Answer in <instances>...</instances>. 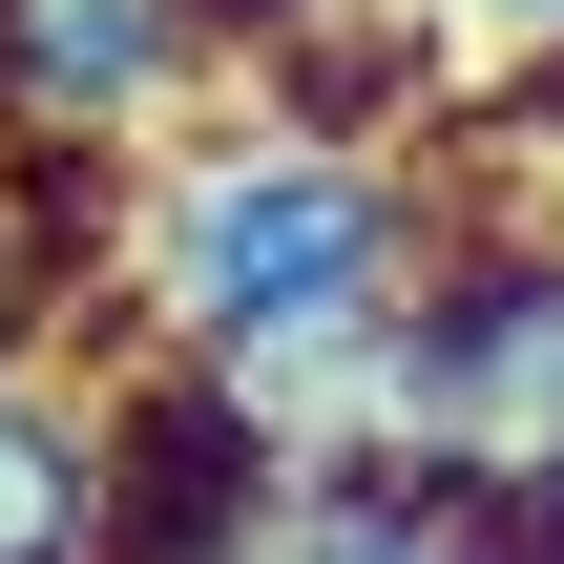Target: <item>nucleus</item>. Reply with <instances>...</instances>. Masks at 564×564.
<instances>
[{
  "instance_id": "nucleus-1",
  "label": "nucleus",
  "mask_w": 564,
  "mask_h": 564,
  "mask_svg": "<svg viewBox=\"0 0 564 564\" xmlns=\"http://www.w3.org/2000/svg\"><path fill=\"white\" fill-rule=\"evenodd\" d=\"M460 251V188L419 147H356V126H230V147H167L147 209H126V335L147 377H335L356 335H398V293Z\"/></svg>"
},
{
  "instance_id": "nucleus-2",
  "label": "nucleus",
  "mask_w": 564,
  "mask_h": 564,
  "mask_svg": "<svg viewBox=\"0 0 564 564\" xmlns=\"http://www.w3.org/2000/svg\"><path fill=\"white\" fill-rule=\"evenodd\" d=\"M377 460H440L460 502H564V230H460L377 335Z\"/></svg>"
},
{
  "instance_id": "nucleus-3",
  "label": "nucleus",
  "mask_w": 564,
  "mask_h": 564,
  "mask_svg": "<svg viewBox=\"0 0 564 564\" xmlns=\"http://www.w3.org/2000/svg\"><path fill=\"white\" fill-rule=\"evenodd\" d=\"M188 63H209L188 0H0V147L21 167H105Z\"/></svg>"
},
{
  "instance_id": "nucleus-4",
  "label": "nucleus",
  "mask_w": 564,
  "mask_h": 564,
  "mask_svg": "<svg viewBox=\"0 0 564 564\" xmlns=\"http://www.w3.org/2000/svg\"><path fill=\"white\" fill-rule=\"evenodd\" d=\"M272 564H523V523L460 502L440 460H314V502H293Z\"/></svg>"
},
{
  "instance_id": "nucleus-5",
  "label": "nucleus",
  "mask_w": 564,
  "mask_h": 564,
  "mask_svg": "<svg viewBox=\"0 0 564 564\" xmlns=\"http://www.w3.org/2000/svg\"><path fill=\"white\" fill-rule=\"evenodd\" d=\"M0 564H105V377H0Z\"/></svg>"
},
{
  "instance_id": "nucleus-6",
  "label": "nucleus",
  "mask_w": 564,
  "mask_h": 564,
  "mask_svg": "<svg viewBox=\"0 0 564 564\" xmlns=\"http://www.w3.org/2000/svg\"><path fill=\"white\" fill-rule=\"evenodd\" d=\"M63 251H84V167H21V147H0V377H42Z\"/></svg>"
},
{
  "instance_id": "nucleus-7",
  "label": "nucleus",
  "mask_w": 564,
  "mask_h": 564,
  "mask_svg": "<svg viewBox=\"0 0 564 564\" xmlns=\"http://www.w3.org/2000/svg\"><path fill=\"white\" fill-rule=\"evenodd\" d=\"M209 42H314V21H356V0H188Z\"/></svg>"
}]
</instances>
